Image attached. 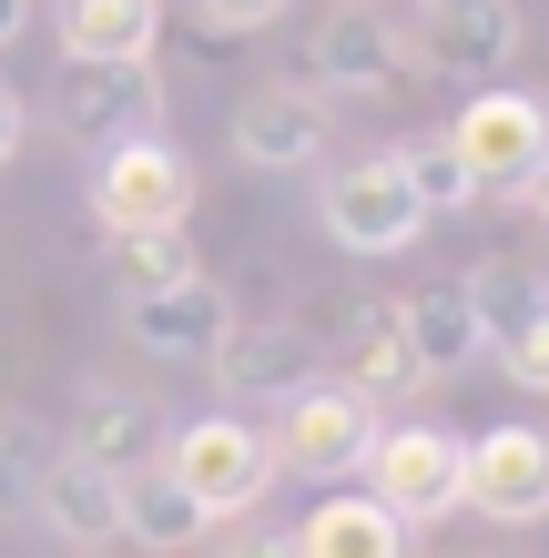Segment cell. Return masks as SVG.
I'll return each mask as SVG.
<instances>
[{"label": "cell", "mask_w": 549, "mask_h": 558, "mask_svg": "<svg viewBox=\"0 0 549 558\" xmlns=\"http://www.w3.org/2000/svg\"><path fill=\"white\" fill-rule=\"evenodd\" d=\"M417 11H458V0H417Z\"/></svg>", "instance_id": "31"}, {"label": "cell", "mask_w": 549, "mask_h": 558, "mask_svg": "<svg viewBox=\"0 0 549 558\" xmlns=\"http://www.w3.org/2000/svg\"><path fill=\"white\" fill-rule=\"evenodd\" d=\"M61 457H82V468H143V457H164V416H153L143 397H122V386H92V397L72 407V437H61Z\"/></svg>", "instance_id": "15"}, {"label": "cell", "mask_w": 549, "mask_h": 558, "mask_svg": "<svg viewBox=\"0 0 549 558\" xmlns=\"http://www.w3.org/2000/svg\"><path fill=\"white\" fill-rule=\"evenodd\" d=\"M51 122L82 153H112V143H133V133H164V72H153V61H72L61 92H51Z\"/></svg>", "instance_id": "7"}, {"label": "cell", "mask_w": 549, "mask_h": 558, "mask_svg": "<svg viewBox=\"0 0 549 558\" xmlns=\"http://www.w3.org/2000/svg\"><path fill=\"white\" fill-rule=\"evenodd\" d=\"M520 204H529V223H539V234H549V173H539V183L520 193Z\"/></svg>", "instance_id": "30"}, {"label": "cell", "mask_w": 549, "mask_h": 558, "mask_svg": "<svg viewBox=\"0 0 549 558\" xmlns=\"http://www.w3.org/2000/svg\"><path fill=\"white\" fill-rule=\"evenodd\" d=\"M296 548L306 558H417V529H407V518H386L367 487H336V498L306 508Z\"/></svg>", "instance_id": "16"}, {"label": "cell", "mask_w": 549, "mask_h": 558, "mask_svg": "<svg viewBox=\"0 0 549 558\" xmlns=\"http://www.w3.org/2000/svg\"><path fill=\"white\" fill-rule=\"evenodd\" d=\"M407 61H428V82H489L520 61V11L509 0H458V11H417V41Z\"/></svg>", "instance_id": "11"}, {"label": "cell", "mask_w": 549, "mask_h": 558, "mask_svg": "<svg viewBox=\"0 0 549 558\" xmlns=\"http://www.w3.org/2000/svg\"><path fill=\"white\" fill-rule=\"evenodd\" d=\"M489 558H509V548H489Z\"/></svg>", "instance_id": "32"}, {"label": "cell", "mask_w": 549, "mask_h": 558, "mask_svg": "<svg viewBox=\"0 0 549 558\" xmlns=\"http://www.w3.org/2000/svg\"><path fill=\"white\" fill-rule=\"evenodd\" d=\"M174 275H193V234H112L103 244V284L133 305V294H153V284H174Z\"/></svg>", "instance_id": "21"}, {"label": "cell", "mask_w": 549, "mask_h": 558, "mask_svg": "<svg viewBox=\"0 0 549 558\" xmlns=\"http://www.w3.org/2000/svg\"><path fill=\"white\" fill-rule=\"evenodd\" d=\"M51 468V447H41V426L31 416H0V487H31Z\"/></svg>", "instance_id": "25"}, {"label": "cell", "mask_w": 549, "mask_h": 558, "mask_svg": "<svg viewBox=\"0 0 549 558\" xmlns=\"http://www.w3.org/2000/svg\"><path fill=\"white\" fill-rule=\"evenodd\" d=\"M458 508L489 518V529H539L549 518V426L499 416L458 437Z\"/></svg>", "instance_id": "4"}, {"label": "cell", "mask_w": 549, "mask_h": 558, "mask_svg": "<svg viewBox=\"0 0 549 558\" xmlns=\"http://www.w3.org/2000/svg\"><path fill=\"white\" fill-rule=\"evenodd\" d=\"M315 214H326V234L346 254H407L428 234V214H417V193L397 173V153H367V162H336L326 183H315Z\"/></svg>", "instance_id": "8"}, {"label": "cell", "mask_w": 549, "mask_h": 558, "mask_svg": "<svg viewBox=\"0 0 549 558\" xmlns=\"http://www.w3.org/2000/svg\"><path fill=\"white\" fill-rule=\"evenodd\" d=\"M11 153H21V102L0 92V162H11Z\"/></svg>", "instance_id": "28"}, {"label": "cell", "mask_w": 549, "mask_h": 558, "mask_svg": "<svg viewBox=\"0 0 549 558\" xmlns=\"http://www.w3.org/2000/svg\"><path fill=\"white\" fill-rule=\"evenodd\" d=\"M447 143H458V162L478 173V193H520L549 173V102L539 92H509V82H478L468 112L447 122Z\"/></svg>", "instance_id": "5"}, {"label": "cell", "mask_w": 549, "mask_h": 558, "mask_svg": "<svg viewBox=\"0 0 549 558\" xmlns=\"http://www.w3.org/2000/svg\"><path fill=\"white\" fill-rule=\"evenodd\" d=\"M489 355L509 366V386L549 397V275H539V294H529V305H520V315H509L499 336H489Z\"/></svg>", "instance_id": "23"}, {"label": "cell", "mask_w": 549, "mask_h": 558, "mask_svg": "<svg viewBox=\"0 0 549 558\" xmlns=\"http://www.w3.org/2000/svg\"><path fill=\"white\" fill-rule=\"evenodd\" d=\"M407 82V41L386 31L367 0H336L326 21L306 31V92H346V102H386V92Z\"/></svg>", "instance_id": "9"}, {"label": "cell", "mask_w": 549, "mask_h": 558, "mask_svg": "<svg viewBox=\"0 0 549 558\" xmlns=\"http://www.w3.org/2000/svg\"><path fill=\"white\" fill-rule=\"evenodd\" d=\"M164 0H61V61H153Z\"/></svg>", "instance_id": "19"}, {"label": "cell", "mask_w": 549, "mask_h": 558, "mask_svg": "<svg viewBox=\"0 0 549 558\" xmlns=\"http://www.w3.org/2000/svg\"><path fill=\"white\" fill-rule=\"evenodd\" d=\"M31 31V0H0V41H21Z\"/></svg>", "instance_id": "29"}, {"label": "cell", "mask_w": 549, "mask_h": 558, "mask_svg": "<svg viewBox=\"0 0 549 558\" xmlns=\"http://www.w3.org/2000/svg\"><path fill=\"white\" fill-rule=\"evenodd\" d=\"M458 294H468L478 336H499V325H509V315H520L529 294H539V275H529V265H509V254H489V265H468V275H458Z\"/></svg>", "instance_id": "24"}, {"label": "cell", "mask_w": 549, "mask_h": 558, "mask_svg": "<svg viewBox=\"0 0 549 558\" xmlns=\"http://www.w3.org/2000/svg\"><path fill=\"white\" fill-rule=\"evenodd\" d=\"M377 426H386V416H377L367 397H346L336 376H315V386H296V397L275 407L265 457H275V477H357V457H367Z\"/></svg>", "instance_id": "6"}, {"label": "cell", "mask_w": 549, "mask_h": 558, "mask_svg": "<svg viewBox=\"0 0 549 558\" xmlns=\"http://www.w3.org/2000/svg\"><path fill=\"white\" fill-rule=\"evenodd\" d=\"M112 487H122V538H133L143 558H183L193 538L214 529V518H204V508H193L183 487H174V468H164V457H143V468H122Z\"/></svg>", "instance_id": "18"}, {"label": "cell", "mask_w": 549, "mask_h": 558, "mask_svg": "<svg viewBox=\"0 0 549 558\" xmlns=\"http://www.w3.org/2000/svg\"><path fill=\"white\" fill-rule=\"evenodd\" d=\"M326 92H306V82H265V92H244L235 102V153L254 162V173H306L315 153H326Z\"/></svg>", "instance_id": "13"}, {"label": "cell", "mask_w": 549, "mask_h": 558, "mask_svg": "<svg viewBox=\"0 0 549 558\" xmlns=\"http://www.w3.org/2000/svg\"><path fill=\"white\" fill-rule=\"evenodd\" d=\"M224 558H306V548H296V529H285V538L265 529V538H235V548H224Z\"/></svg>", "instance_id": "27"}, {"label": "cell", "mask_w": 549, "mask_h": 558, "mask_svg": "<svg viewBox=\"0 0 549 558\" xmlns=\"http://www.w3.org/2000/svg\"><path fill=\"white\" fill-rule=\"evenodd\" d=\"M204 366H214L224 397H275V407H285L296 386L326 376V355H315V336H306L296 315H235V325L214 336Z\"/></svg>", "instance_id": "10"}, {"label": "cell", "mask_w": 549, "mask_h": 558, "mask_svg": "<svg viewBox=\"0 0 549 558\" xmlns=\"http://www.w3.org/2000/svg\"><path fill=\"white\" fill-rule=\"evenodd\" d=\"M336 386L367 397V407L428 386V376H417V345H407V294H367V305H346V325H336Z\"/></svg>", "instance_id": "12"}, {"label": "cell", "mask_w": 549, "mask_h": 558, "mask_svg": "<svg viewBox=\"0 0 549 558\" xmlns=\"http://www.w3.org/2000/svg\"><path fill=\"white\" fill-rule=\"evenodd\" d=\"M407 345H417V376H458V366H478V355H489V336H478V315H468L458 284L407 294Z\"/></svg>", "instance_id": "20"}, {"label": "cell", "mask_w": 549, "mask_h": 558, "mask_svg": "<svg viewBox=\"0 0 549 558\" xmlns=\"http://www.w3.org/2000/svg\"><path fill=\"white\" fill-rule=\"evenodd\" d=\"M31 498H41V518H51L61 548H112L122 538V487L103 468H82V457H51V468L31 477Z\"/></svg>", "instance_id": "17"}, {"label": "cell", "mask_w": 549, "mask_h": 558, "mask_svg": "<svg viewBox=\"0 0 549 558\" xmlns=\"http://www.w3.org/2000/svg\"><path fill=\"white\" fill-rule=\"evenodd\" d=\"M224 325H235V294H224L204 265L122 305V336H133L143 355H214V336H224Z\"/></svg>", "instance_id": "14"}, {"label": "cell", "mask_w": 549, "mask_h": 558, "mask_svg": "<svg viewBox=\"0 0 549 558\" xmlns=\"http://www.w3.org/2000/svg\"><path fill=\"white\" fill-rule=\"evenodd\" d=\"M357 477H367V498H377L386 518L438 529V518H458V426H438V416L377 426L367 457H357Z\"/></svg>", "instance_id": "1"}, {"label": "cell", "mask_w": 549, "mask_h": 558, "mask_svg": "<svg viewBox=\"0 0 549 558\" xmlns=\"http://www.w3.org/2000/svg\"><path fill=\"white\" fill-rule=\"evenodd\" d=\"M164 468H174V487L204 518H244V508H265V487H275L265 426H244V416H183V426H164Z\"/></svg>", "instance_id": "2"}, {"label": "cell", "mask_w": 549, "mask_h": 558, "mask_svg": "<svg viewBox=\"0 0 549 558\" xmlns=\"http://www.w3.org/2000/svg\"><path fill=\"white\" fill-rule=\"evenodd\" d=\"M397 173H407V193H417V214H458V204H478V173L458 162V143H447V133L397 143Z\"/></svg>", "instance_id": "22"}, {"label": "cell", "mask_w": 549, "mask_h": 558, "mask_svg": "<svg viewBox=\"0 0 549 558\" xmlns=\"http://www.w3.org/2000/svg\"><path fill=\"white\" fill-rule=\"evenodd\" d=\"M193 11H204V31H224V41H235V31H265L285 0H193Z\"/></svg>", "instance_id": "26"}, {"label": "cell", "mask_w": 549, "mask_h": 558, "mask_svg": "<svg viewBox=\"0 0 549 558\" xmlns=\"http://www.w3.org/2000/svg\"><path fill=\"white\" fill-rule=\"evenodd\" d=\"M183 214H193V162L164 133L92 153V223H103V244L112 234H183Z\"/></svg>", "instance_id": "3"}]
</instances>
